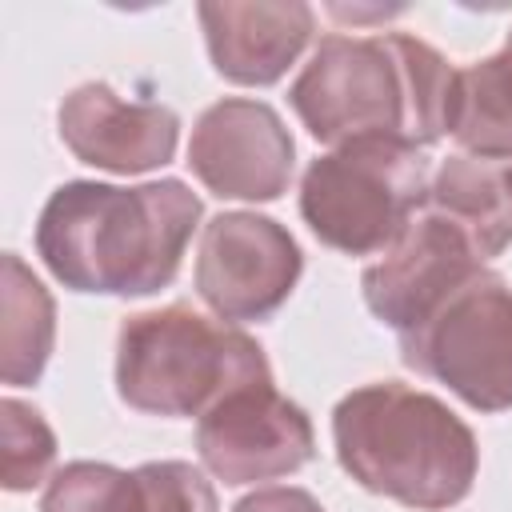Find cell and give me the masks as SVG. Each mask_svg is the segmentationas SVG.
Instances as JSON below:
<instances>
[{
    "label": "cell",
    "mask_w": 512,
    "mask_h": 512,
    "mask_svg": "<svg viewBox=\"0 0 512 512\" xmlns=\"http://www.w3.org/2000/svg\"><path fill=\"white\" fill-rule=\"evenodd\" d=\"M196 220L200 200L180 180H68L36 220V252L72 292L148 296L176 280Z\"/></svg>",
    "instance_id": "cell-1"
},
{
    "label": "cell",
    "mask_w": 512,
    "mask_h": 512,
    "mask_svg": "<svg viewBox=\"0 0 512 512\" xmlns=\"http://www.w3.org/2000/svg\"><path fill=\"white\" fill-rule=\"evenodd\" d=\"M456 68L408 32L324 36L288 88V104L320 144L400 136L436 144L452 120Z\"/></svg>",
    "instance_id": "cell-2"
},
{
    "label": "cell",
    "mask_w": 512,
    "mask_h": 512,
    "mask_svg": "<svg viewBox=\"0 0 512 512\" xmlns=\"http://www.w3.org/2000/svg\"><path fill=\"white\" fill-rule=\"evenodd\" d=\"M332 440L360 488L420 512L460 504L480 464L472 428L444 400L400 380L348 392L332 412Z\"/></svg>",
    "instance_id": "cell-3"
},
{
    "label": "cell",
    "mask_w": 512,
    "mask_h": 512,
    "mask_svg": "<svg viewBox=\"0 0 512 512\" xmlns=\"http://www.w3.org/2000/svg\"><path fill=\"white\" fill-rule=\"evenodd\" d=\"M272 380L264 348L188 304L136 312L116 336V392L152 416H204L228 392Z\"/></svg>",
    "instance_id": "cell-4"
},
{
    "label": "cell",
    "mask_w": 512,
    "mask_h": 512,
    "mask_svg": "<svg viewBox=\"0 0 512 512\" xmlns=\"http://www.w3.org/2000/svg\"><path fill=\"white\" fill-rule=\"evenodd\" d=\"M428 160L400 136H356L316 156L300 180V212L320 244L344 256L388 252L428 204Z\"/></svg>",
    "instance_id": "cell-5"
},
{
    "label": "cell",
    "mask_w": 512,
    "mask_h": 512,
    "mask_svg": "<svg viewBox=\"0 0 512 512\" xmlns=\"http://www.w3.org/2000/svg\"><path fill=\"white\" fill-rule=\"evenodd\" d=\"M400 356L476 412L512 408V288L504 276L484 268L468 280L420 328L400 336Z\"/></svg>",
    "instance_id": "cell-6"
},
{
    "label": "cell",
    "mask_w": 512,
    "mask_h": 512,
    "mask_svg": "<svg viewBox=\"0 0 512 512\" xmlns=\"http://www.w3.org/2000/svg\"><path fill=\"white\" fill-rule=\"evenodd\" d=\"M304 256L284 224L260 212H220L204 224L196 292L228 324L268 320L296 288Z\"/></svg>",
    "instance_id": "cell-7"
},
{
    "label": "cell",
    "mask_w": 512,
    "mask_h": 512,
    "mask_svg": "<svg viewBox=\"0 0 512 512\" xmlns=\"http://www.w3.org/2000/svg\"><path fill=\"white\" fill-rule=\"evenodd\" d=\"M196 452L224 484L292 476L316 452L312 420L272 380H252L216 400L196 424Z\"/></svg>",
    "instance_id": "cell-8"
},
{
    "label": "cell",
    "mask_w": 512,
    "mask_h": 512,
    "mask_svg": "<svg viewBox=\"0 0 512 512\" xmlns=\"http://www.w3.org/2000/svg\"><path fill=\"white\" fill-rule=\"evenodd\" d=\"M480 272L484 260L476 256L468 236L424 204L396 236V244L364 268V300L376 320L404 336L420 328L436 308H444Z\"/></svg>",
    "instance_id": "cell-9"
},
{
    "label": "cell",
    "mask_w": 512,
    "mask_h": 512,
    "mask_svg": "<svg viewBox=\"0 0 512 512\" xmlns=\"http://www.w3.org/2000/svg\"><path fill=\"white\" fill-rule=\"evenodd\" d=\"M296 144L284 120L248 96H224L200 112L188 168L220 200H276L292 180Z\"/></svg>",
    "instance_id": "cell-10"
},
{
    "label": "cell",
    "mask_w": 512,
    "mask_h": 512,
    "mask_svg": "<svg viewBox=\"0 0 512 512\" xmlns=\"http://www.w3.org/2000/svg\"><path fill=\"white\" fill-rule=\"evenodd\" d=\"M60 140L80 164L132 176L164 168L180 140L172 108L152 100H124L104 80L72 88L60 104Z\"/></svg>",
    "instance_id": "cell-11"
},
{
    "label": "cell",
    "mask_w": 512,
    "mask_h": 512,
    "mask_svg": "<svg viewBox=\"0 0 512 512\" xmlns=\"http://www.w3.org/2000/svg\"><path fill=\"white\" fill-rule=\"evenodd\" d=\"M208 40L212 68L244 88L276 84L304 44L312 40V8L300 0L288 4H200L196 8Z\"/></svg>",
    "instance_id": "cell-12"
},
{
    "label": "cell",
    "mask_w": 512,
    "mask_h": 512,
    "mask_svg": "<svg viewBox=\"0 0 512 512\" xmlns=\"http://www.w3.org/2000/svg\"><path fill=\"white\" fill-rule=\"evenodd\" d=\"M428 208L452 220L480 260H492L512 244L508 164L480 156H448L428 184Z\"/></svg>",
    "instance_id": "cell-13"
},
{
    "label": "cell",
    "mask_w": 512,
    "mask_h": 512,
    "mask_svg": "<svg viewBox=\"0 0 512 512\" xmlns=\"http://www.w3.org/2000/svg\"><path fill=\"white\" fill-rule=\"evenodd\" d=\"M448 132L468 156L512 164V32L496 56L456 68Z\"/></svg>",
    "instance_id": "cell-14"
},
{
    "label": "cell",
    "mask_w": 512,
    "mask_h": 512,
    "mask_svg": "<svg viewBox=\"0 0 512 512\" xmlns=\"http://www.w3.org/2000/svg\"><path fill=\"white\" fill-rule=\"evenodd\" d=\"M56 340V304L32 268L4 252L0 276V376L12 388L36 384Z\"/></svg>",
    "instance_id": "cell-15"
},
{
    "label": "cell",
    "mask_w": 512,
    "mask_h": 512,
    "mask_svg": "<svg viewBox=\"0 0 512 512\" xmlns=\"http://www.w3.org/2000/svg\"><path fill=\"white\" fill-rule=\"evenodd\" d=\"M40 512H140L136 472H120L96 460H72L52 472Z\"/></svg>",
    "instance_id": "cell-16"
},
{
    "label": "cell",
    "mask_w": 512,
    "mask_h": 512,
    "mask_svg": "<svg viewBox=\"0 0 512 512\" xmlns=\"http://www.w3.org/2000/svg\"><path fill=\"white\" fill-rule=\"evenodd\" d=\"M56 460V436L44 424V416L24 404L4 396L0 400V484L8 492H28L36 488Z\"/></svg>",
    "instance_id": "cell-17"
},
{
    "label": "cell",
    "mask_w": 512,
    "mask_h": 512,
    "mask_svg": "<svg viewBox=\"0 0 512 512\" xmlns=\"http://www.w3.org/2000/svg\"><path fill=\"white\" fill-rule=\"evenodd\" d=\"M136 484H140V512H220L204 472L184 460L140 464Z\"/></svg>",
    "instance_id": "cell-18"
},
{
    "label": "cell",
    "mask_w": 512,
    "mask_h": 512,
    "mask_svg": "<svg viewBox=\"0 0 512 512\" xmlns=\"http://www.w3.org/2000/svg\"><path fill=\"white\" fill-rule=\"evenodd\" d=\"M232 512H324V508L304 488H260V492L244 496Z\"/></svg>",
    "instance_id": "cell-19"
},
{
    "label": "cell",
    "mask_w": 512,
    "mask_h": 512,
    "mask_svg": "<svg viewBox=\"0 0 512 512\" xmlns=\"http://www.w3.org/2000/svg\"><path fill=\"white\" fill-rule=\"evenodd\" d=\"M508 184H512V164H508Z\"/></svg>",
    "instance_id": "cell-20"
}]
</instances>
